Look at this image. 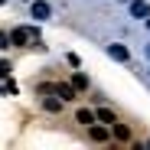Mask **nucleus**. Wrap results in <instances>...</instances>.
I'll list each match as a JSON object with an SVG mask.
<instances>
[{"mask_svg": "<svg viewBox=\"0 0 150 150\" xmlns=\"http://www.w3.org/2000/svg\"><path fill=\"white\" fill-rule=\"evenodd\" d=\"M33 36H36V30L20 26V30H13V33H10V42H13V46H26V39H33Z\"/></svg>", "mask_w": 150, "mask_h": 150, "instance_id": "obj_1", "label": "nucleus"}, {"mask_svg": "<svg viewBox=\"0 0 150 150\" xmlns=\"http://www.w3.org/2000/svg\"><path fill=\"white\" fill-rule=\"evenodd\" d=\"M108 56H111V59H117V62H131V52H127V46H121V42L108 46Z\"/></svg>", "mask_w": 150, "mask_h": 150, "instance_id": "obj_2", "label": "nucleus"}, {"mask_svg": "<svg viewBox=\"0 0 150 150\" xmlns=\"http://www.w3.org/2000/svg\"><path fill=\"white\" fill-rule=\"evenodd\" d=\"M88 137L95 144H105L108 140V127H98V124H88Z\"/></svg>", "mask_w": 150, "mask_h": 150, "instance_id": "obj_3", "label": "nucleus"}, {"mask_svg": "<svg viewBox=\"0 0 150 150\" xmlns=\"http://www.w3.org/2000/svg\"><path fill=\"white\" fill-rule=\"evenodd\" d=\"M49 13H52V10H49V4H42V0H36V4H33V20H49Z\"/></svg>", "mask_w": 150, "mask_h": 150, "instance_id": "obj_4", "label": "nucleus"}, {"mask_svg": "<svg viewBox=\"0 0 150 150\" xmlns=\"http://www.w3.org/2000/svg\"><path fill=\"white\" fill-rule=\"evenodd\" d=\"M52 91L62 98V101H72V98H75V88H72V85H56Z\"/></svg>", "mask_w": 150, "mask_h": 150, "instance_id": "obj_5", "label": "nucleus"}, {"mask_svg": "<svg viewBox=\"0 0 150 150\" xmlns=\"http://www.w3.org/2000/svg\"><path fill=\"white\" fill-rule=\"evenodd\" d=\"M131 13H134V16H147V13H150V7L144 4V0H134V4H131Z\"/></svg>", "mask_w": 150, "mask_h": 150, "instance_id": "obj_6", "label": "nucleus"}, {"mask_svg": "<svg viewBox=\"0 0 150 150\" xmlns=\"http://www.w3.org/2000/svg\"><path fill=\"white\" fill-rule=\"evenodd\" d=\"M79 124H85V127H88V124H95V111L82 108V111H79Z\"/></svg>", "mask_w": 150, "mask_h": 150, "instance_id": "obj_7", "label": "nucleus"}, {"mask_svg": "<svg viewBox=\"0 0 150 150\" xmlns=\"http://www.w3.org/2000/svg\"><path fill=\"white\" fill-rule=\"evenodd\" d=\"M114 137H117V140H131V131L124 127V124H117V121H114Z\"/></svg>", "mask_w": 150, "mask_h": 150, "instance_id": "obj_8", "label": "nucleus"}, {"mask_svg": "<svg viewBox=\"0 0 150 150\" xmlns=\"http://www.w3.org/2000/svg\"><path fill=\"white\" fill-rule=\"evenodd\" d=\"M95 117H98V121H105V124H114V111H108V108L95 111Z\"/></svg>", "mask_w": 150, "mask_h": 150, "instance_id": "obj_9", "label": "nucleus"}, {"mask_svg": "<svg viewBox=\"0 0 150 150\" xmlns=\"http://www.w3.org/2000/svg\"><path fill=\"white\" fill-rule=\"evenodd\" d=\"M72 88H88V79L82 72H75V79H72Z\"/></svg>", "mask_w": 150, "mask_h": 150, "instance_id": "obj_10", "label": "nucleus"}, {"mask_svg": "<svg viewBox=\"0 0 150 150\" xmlns=\"http://www.w3.org/2000/svg\"><path fill=\"white\" fill-rule=\"evenodd\" d=\"M59 108H62L59 98H49V101H46V111H59Z\"/></svg>", "mask_w": 150, "mask_h": 150, "instance_id": "obj_11", "label": "nucleus"}, {"mask_svg": "<svg viewBox=\"0 0 150 150\" xmlns=\"http://www.w3.org/2000/svg\"><path fill=\"white\" fill-rule=\"evenodd\" d=\"M10 75V62H0V79H7Z\"/></svg>", "mask_w": 150, "mask_h": 150, "instance_id": "obj_12", "label": "nucleus"}, {"mask_svg": "<svg viewBox=\"0 0 150 150\" xmlns=\"http://www.w3.org/2000/svg\"><path fill=\"white\" fill-rule=\"evenodd\" d=\"M7 46H10V36H7V33H0V49H7Z\"/></svg>", "mask_w": 150, "mask_h": 150, "instance_id": "obj_13", "label": "nucleus"}, {"mask_svg": "<svg viewBox=\"0 0 150 150\" xmlns=\"http://www.w3.org/2000/svg\"><path fill=\"white\" fill-rule=\"evenodd\" d=\"M147 30H150V13H147Z\"/></svg>", "mask_w": 150, "mask_h": 150, "instance_id": "obj_14", "label": "nucleus"}, {"mask_svg": "<svg viewBox=\"0 0 150 150\" xmlns=\"http://www.w3.org/2000/svg\"><path fill=\"white\" fill-rule=\"evenodd\" d=\"M147 56H150V46H147Z\"/></svg>", "mask_w": 150, "mask_h": 150, "instance_id": "obj_15", "label": "nucleus"}]
</instances>
